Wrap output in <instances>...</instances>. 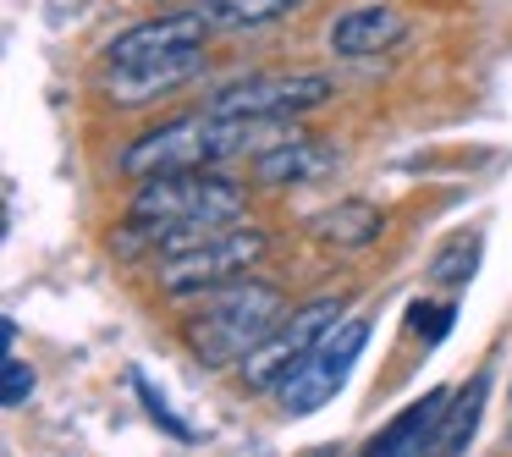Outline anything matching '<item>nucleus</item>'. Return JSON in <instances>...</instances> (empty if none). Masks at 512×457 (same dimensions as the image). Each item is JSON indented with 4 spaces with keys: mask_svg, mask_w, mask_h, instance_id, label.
I'll return each mask as SVG.
<instances>
[{
    "mask_svg": "<svg viewBox=\"0 0 512 457\" xmlns=\"http://www.w3.org/2000/svg\"><path fill=\"white\" fill-rule=\"evenodd\" d=\"M446 402H452V391H446V386L424 391L413 408H402L397 419H391L386 430L364 446V457H430V441H435V430H441Z\"/></svg>",
    "mask_w": 512,
    "mask_h": 457,
    "instance_id": "11",
    "label": "nucleus"
},
{
    "mask_svg": "<svg viewBox=\"0 0 512 457\" xmlns=\"http://www.w3.org/2000/svg\"><path fill=\"white\" fill-rule=\"evenodd\" d=\"M402 34H408V23H402L397 6H386V0H364V6H347V12L331 23L325 39H331L336 56L358 61V56H380V50H391Z\"/></svg>",
    "mask_w": 512,
    "mask_h": 457,
    "instance_id": "10",
    "label": "nucleus"
},
{
    "mask_svg": "<svg viewBox=\"0 0 512 457\" xmlns=\"http://www.w3.org/2000/svg\"><path fill=\"white\" fill-rule=\"evenodd\" d=\"M28 397H34V369L12 353L6 358V375H0V402H6V408H23Z\"/></svg>",
    "mask_w": 512,
    "mask_h": 457,
    "instance_id": "18",
    "label": "nucleus"
},
{
    "mask_svg": "<svg viewBox=\"0 0 512 457\" xmlns=\"http://www.w3.org/2000/svg\"><path fill=\"white\" fill-rule=\"evenodd\" d=\"M336 94V83L325 72H259L232 89H221L204 111L226 116V122H292V116L314 111Z\"/></svg>",
    "mask_w": 512,
    "mask_h": 457,
    "instance_id": "4",
    "label": "nucleus"
},
{
    "mask_svg": "<svg viewBox=\"0 0 512 457\" xmlns=\"http://www.w3.org/2000/svg\"><path fill=\"white\" fill-rule=\"evenodd\" d=\"M364 342H369V320H336L331 331L314 342V353L281 380V413H287V419H303V413L325 408V402L347 386L353 364L364 358Z\"/></svg>",
    "mask_w": 512,
    "mask_h": 457,
    "instance_id": "5",
    "label": "nucleus"
},
{
    "mask_svg": "<svg viewBox=\"0 0 512 457\" xmlns=\"http://www.w3.org/2000/svg\"><path fill=\"white\" fill-rule=\"evenodd\" d=\"M204 39H210L204 12H166L122 28L105 45V61L111 67H138V61H160V56H177V50H204Z\"/></svg>",
    "mask_w": 512,
    "mask_h": 457,
    "instance_id": "8",
    "label": "nucleus"
},
{
    "mask_svg": "<svg viewBox=\"0 0 512 457\" xmlns=\"http://www.w3.org/2000/svg\"><path fill=\"white\" fill-rule=\"evenodd\" d=\"M336 314H342V298H314V303H303L298 314H287V320L243 358V380L254 391H281V380L314 353V342L336 325Z\"/></svg>",
    "mask_w": 512,
    "mask_h": 457,
    "instance_id": "7",
    "label": "nucleus"
},
{
    "mask_svg": "<svg viewBox=\"0 0 512 457\" xmlns=\"http://www.w3.org/2000/svg\"><path fill=\"white\" fill-rule=\"evenodd\" d=\"M259 259H265V232L259 226H232L215 243L160 259L155 276H160V292H171V298H199V292H215L226 281H237L243 270H254Z\"/></svg>",
    "mask_w": 512,
    "mask_h": 457,
    "instance_id": "6",
    "label": "nucleus"
},
{
    "mask_svg": "<svg viewBox=\"0 0 512 457\" xmlns=\"http://www.w3.org/2000/svg\"><path fill=\"white\" fill-rule=\"evenodd\" d=\"M248 210L243 182L221 177V171H171V177H149L133 193V221H188V226H237Z\"/></svg>",
    "mask_w": 512,
    "mask_h": 457,
    "instance_id": "3",
    "label": "nucleus"
},
{
    "mask_svg": "<svg viewBox=\"0 0 512 457\" xmlns=\"http://www.w3.org/2000/svg\"><path fill=\"white\" fill-rule=\"evenodd\" d=\"M309 226H314V237H320L325 248H369L380 232H386V215H380L369 199H342V204H331V210H320Z\"/></svg>",
    "mask_w": 512,
    "mask_h": 457,
    "instance_id": "14",
    "label": "nucleus"
},
{
    "mask_svg": "<svg viewBox=\"0 0 512 457\" xmlns=\"http://www.w3.org/2000/svg\"><path fill=\"white\" fill-rule=\"evenodd\" d=\"M303 0H199L193 12H204L210 28H265V23H281L292 17Z\"/></svg>",
    "mask_w": 512,
    "mask_h": 457,
    "instance_id": "15",
    "label": "nucleus"
},
{
    "mask_svg": "<svg viewBox=\"0 0 512 457\" xmlns=\"http://www.w3.org/2000/svg\"><path fill=\"white\" fill-rule=\"evenodd\" d=\"M133 391H138V397H144V408H149V419H155V424H160V430H166V435H177V441H193V430H188V424H182V419H177V413H171V408H166V397H160V391H155V386H149V380H144V375H133Z\"/></svg>",
    "mask_w": 512,
    "mask_h": 457,
    "instance_id": "17",
    "label": "nucleus"
},
{
    "mask_svg": "<svg viewBox=\"0 0 512 457\" xmlns=\"http://www.w3.org/2000/svg\"><path fill=\"white\" fill-rule=\"evenodd\" d=\"M336 155L325 144H314L309 133H287L276 138L270 149H259L254 155V177L270 182V188H287V182H314L320 171H331Z\"/></svg>",
    "mask_w": 512,
    "mask_h": 457,
    "instance_id": "12",
    "label": "nucleus"
},
{
    "mask_svg": "<svg viewBox=\"0 0 512 457\" xmlns=\"http://www.w3.org/2000/svg\"><path fill=\"white\" fill-rule=\"evenodd\" d=\"M287 320V298L270 281H226L215 292H199V309L182 320V342L199 364L221 369V364H243L276 325Z\"/></svg>",
    "mask_w": 512,
    "mask_h": 457,
    "instance_id": "2",
    "label": "nucleus"
},
{
    "mask_svg": "<svg viewBox=\"0 0 512 457\" xmlns=\"http://www.w3.org/2000/svg\"><path fill=\"white\" fill-rule=\"evenodd\" d=\"M199 72H204V50H177V56H160V61H138V67H111L105 100L111 105H149L160 94L193 83Z\"/></svg>",
    "mask_w": 512,
    "mask_h": 457,
    "instance_id": "9",
    "label": "nucleus"
},
{
    "mask_svg": "<svg viewBox=\"0 0 512 457\" xmlns=\"http://www.w3.org/2000/svg\"><path fill=\"white\" fill-rule=\"evenodd\" d=\"M485 397H490V369H479L463 391H452V402H446V413H441V430H435V441H430V457H463V446L474 441V430H479Z\"/></svg>",
    "mask_w": 512,
    "mask_h": 457,
    "instance_id": "13",
    "label": "nucleus"
},
{
    "mask_svg": "<svg viewBox=\"0 0 512 457\" xmlns=\"http://www.w3.org/2000/svg\"><path fill=\"white\" fill-rule=\"evenodd\" d=\"M259 138H287V133H281V122H226V116H210V111L171 116V122L138 133L122 149V177L149 182V177H171V171H210L232 155H248Z\"/></svg>",
    "mask_w": 512,
    "mask_h": 457,
    "instance_id": "1",
    "label": "nucleus"
},
{
    "mask_svg": "<svg viewBox=\"0 0 512 457\" xmlns=\"http://www.w3.org/2000/svg\"><path fill=\"white\" fill-rule=\"evenodd\" d=\"M474 265H479V243L474 237H452V243L430 259V281L435 287H463V281L474 276Z\"/></svg>",
    "mask_w": 512,
    "mask_h": 457,
    "instance_id": "16",
    "label": "nucleus"
}]
</instances>
